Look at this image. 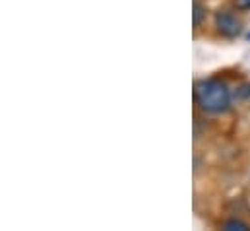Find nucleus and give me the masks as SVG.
Returning a JSON list of instances; mask_svg holds the SVG:
<instances>
[{"mask_svg":"<svg viewBox=\"0 0 250 231\" xmlns=\"http://www.w3.org/2000/svg\"><path fill=\"white\" fill-rule=\"evenodd\" d=\"M194 101L206 115H225L231 111L235 95L219 78H202L194 84Z\"/></svg>","mask_w":250,"mask_h":231,"instance_id":"f257e3e1","label":"nucleus"},{"mask_svg":"<svg viewBox=\"0 0 250 231\" xmlns=\"http://www.w3.org/2000/svg\"><path fill=\"white\" fill-rule=\"evenodd\" d=\"M213 25L223 39H239L245 33L243 20L235 14V10H229V8H219L213 14Z\"/></svg>","mask_w":250,"mask_h":231,"instance_id":"f03ea898","label":"nucleus"},{"mask_svg":"<svg viewBox=\"0 0 250 231\" xmlns=\"http://www.w3.org/2000/svg\"><path fill=\"white\" fill-rule=\"evenodd\" d=\"M206 20H208V8H206V4L200 2V0H194L192 2V25H194V29H200L206 23Z\"/></svg>","mask_w":250,"mask_h":231,"instance_id":"7ed1b4c3","label":"nucleus"},{"mask_svg":"<svg viewBox=\"0 0 250 231\" xmlns=\"http://www.w3.org/2000/svg\"><path fill=\"white\" fill-rule=\"evenodd\" d=\"M221 230L225 231H249L250 224L245 220H239V218H229L221 224Z\"/></svg>","mask_w":250,"mask_h":231,"instance_id":"20e7f679","label":"nucleus"},{"mask_svg":"<svg viewBox=\"0 0 250 231\" xmlns=\"http://www.w3.org/2000/svg\"><path fill=\"white\" fill-rule=\"evenodd\" d=\"M233 95H235V99H239V101H249L250 99V82L241 84V86L233 92Z\"/></svg>","mask_w":250,"mask_h":231,"instance_id":"39448f33","label":"nucleus"},{"mask_svg":"<svg viewBox=\"0 0 250 231\" xmlns=\"http://www.w3.org/2000/svg\"><path fill=\"white\" fill-rule=\"evenodd\" d=\"M233 8L237 12H250V0H233Z\"/></svg>","mask_w":250,"mask_h":231,"instance_id":"423d86ee","label":"nucleus"},{"mask_svg":"<svg viewBox=\"0 0 250 231\" xmlns=\"http://www.w3.org/2000/svg\"><path fill=\"white\" fill-rule=\"evenodd\" d=\"M247 41H250V31L247 33Z\"/></svg>","mask_w":250,"mask_h":231,"instance_id":"0eeeda50","label":"nucleus"}]
</instances>
